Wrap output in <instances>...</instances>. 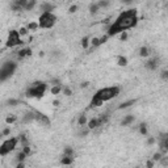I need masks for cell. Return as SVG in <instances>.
<instances>
[{
    "label": "cell",
    "instance_id": "6da1fadb",
    "mask_svg": "<svg viewBox=\"0 0 168 168\" xmlns=\"http://www.w3.org/2000/svg\"><path fill=\"white\" fill-rule=\"evenodd\" d=\"M138 21V11L137 9H127L118 15V17L113 24H111L108 29H106V34L109 37H114V36L120 34L124 30H129L137 25Z\"/></svg>",
    "mask_w": 168,
    "mask_h": 168
},
{
    "label": "cell",
    "instance_id": "7a4b0ae2",
    "mask_svg": "<svg viewBox=\"0 0 168 168\" xmlns=\"http://www.w3.org/2000/svg\"><path fill=\"white\" fill-rule=\"evenodd\" d=\"M120 92H121L120 87L113 85V87H105V88L99 89L96 93H95V96L99 97L100 100H103V101L105 103V101H109V100L114 99V97H117L118 95H120Z\"/></svg>",
    "mask_w": 168,
    "mask_h": 168
},
{
    "label": "cell",
    "instance_id": "3957f363",
    "mask_svg": "<svg viewBox=\"0 0 168 168\" xmlns=\"http://www.w3.org/2000/svg\"><path fill=\"white\" fill-rule=\"evenodd\" d=\"M46 88H47V84L44 83V81H34V83L26 89V96L39 99V97H42L45 95Z\"/></svg>",
    "mask_w": 168,
    "mask_h": 168
},
{
    "label": "cell",
    "instance_id": "277c9868",
    "mask_svg": "<svg viewBox=\"0 0 168 168\" xmlns=\"http://www.w3.org/2000/svg\"><path fill=\"white\" fill-rule=\"evenodd\" d=\"M57 23V16L53 12H44L41 13L38 19V26L39 29H50L55 25Z\"/></svg>",
    "mask_w": 168,
    "mask_h": 168
},
{
    "label": "cell",
    "instance_id": "5b68a950",
    "mask_svg": "<svg viewBox=\"0 0 168 168\" xmlns=\"http://www.w3.org/2000/svg\"><path fill=\"white\" fill-rule=\"evenodd\" d=\"M17 146H19V138H16V137L3 140L0 145V156H5V155L11 154L13 150H16Z\"/></svg>",
    "mask_w": 168,
    "mask_h": 168
},
{
    "label": "cell",
    "instance_id": "8992f818",
    "mask_svg": "<svg viewBox=\"0 0 168 168\" xmlns=\"http://www.w3.org/2000/svg\"><path fill=\"white\" fill-rule=\"evenodd\" d=\"M17 68V65L16 62H5L0 66V81H4L7 79H9L12 75L15 74Z\"/></svg>",
    "mask_w": 168,
    "mask_h": 168
},
{
    "label": "cell",
    "instance_id": "52a82bcc",
    "mask_svg": "<svg viewBox=\"0 0 168 168\" xmlns=\"http://www.w3.org/2000/svg\"><path fill=\"white\" fill-rule=\"evenodd\" d=\"M21 44H23V41H21V36L19 34V30H11V32L8 33L7 41H5V46L13 49Z\"/></svg>",
    "mask_w": 168,
    "mask_h": 168
},
{
    "label": "cell",
    "instance_id": "ba28073f",
    "mask_svg": "<svg viewBox=\"0 0 168 168\" xmlns=\"http://www.w3.org/2000/svg\"><path fill=\"white\" fill-rule=\"evenodd\" d=\"M36 122H38L41 126H45V127L50 126V124H51L50 118H49L47 116H45V114H42V113H39V112H36Z\"/></svg>",
    "mask_w": 168,
    "mask_h": 168
},
{
    "label": "cell",
    "instance_id": "9c48e42d",
    "mask_svg": "<svg viewBox=\"0 0 168 168\" xmlns=\"http://www.w3.org/2000/svg\"><path fill=\"white\" fill-rule=\"evenodd\" d=\"M146 68L150 70V71H155L159 66V59L158 58H150V59L146 62Z\"/></svg>",
    "mask_w": 168,
    "mask_h": 168
},
{
    "label": "cell",
    "instance_id": "30bf717a",
    "mask_svg": "<svg viewBox=\"0 0 168 168\" xmlns=\"http://www.w3.org/2000/svg\"><path fill=\"white\" fill-rule=\"evenodd\" d=\"M30 55H32V50H30L29 47H24V49H21V50L17 51V57H19V59H24V58L30 57Z\"/></svg>",
    "mask_w": 168,
    "mask_h": 168
},
{
    "label": "cell",
    "instance_id": "8fae6325",
    "mask_svg": "<svg viewBox=\"0 0 168 168\" xmlns=\"http://www.w3.org/2000/svg\"><path fill=\"white\" fill-rule=\"evenodd\" d=\"M39 9L42 11V13H44V12H53L54 11V4H53V3L45 1V3H42V4H41Z\"/></svg>",
    "mask_w": 168,
    "mask_h": 168
},
{
    "label": "cell",
    "instance_id": "7c38bea8",
    "mask_svg": "<svg viewBox=\"0 0 168 168\" xmlns=\"http://www.w3.org/2000/svg\"><path fill=\"white\" fill-rule=\"evenodd\" d=\"M134 121H135V117H134L133 114L125 116V117L122 118V121H121V126H129V125L133 124Z\"/></svg>",
    "mask_w": 168,
    "mask_h": 168
},
{
    "label": "cell",
    "instance_id": "4fadbf2b",
    "mask_svg": "<svg viewBox=\"0 0 168 168\" xmlns=\"http://www.w3.org/2000/svg\"><path fill=\"white\" fill-rule=\"evenodd\" d=\"M87 126H88V129H89V130H95V129H97V127H100V126H99V120H97V117L91 118V120L87 122Z\"/></svg>",
    "mask_w": 168,
    "mask_h": 168
},
{
    "label": "cell",
    "instance_id": "5bb4252c",
    "mask_svg": "<svg viewBox=\"0 0 168 168\" xmlns=\"http://www.w3.org/2000/svg\"><path fill=\"white\" fill-rule=\"evenodd\" d=\"M134 104H137V100H135V99L127 100V101H124V103H122L121 105L118 106V109H126V108H130V106H133Z\"/></svg>",
    "mask_w": 168,
    "mask_h": 168
},
{
    "label": "cell",
    "instance_id": "9a60e30c",
    "mask_svg": "<svg viewBox=\"0 0 168 168\" xmlns=\"http://www.w3.org/2000/svg\"><path fill=\"white\" fill-rule=\"evenodd\" d=\"M116 63H117L120 67H125L127 66V58L125 55H118L117 57V60H116Z\"/></svg>",
    "mask_w": 168,
    "mask_h": 168
},
{
    "label": "cell",
    "instance_id": "2e32d148",
    "mask_svg": "<svg viewBox=\"0 0 168 168\" xmlns=\"http://www.w3.org/2000/svg\"><path fill=\"white\" fill-rule=\"evenodd\" d=\"M26 28H28L29 32H37V30L39 29V26H38V21H30L28 25H26Z\"/></svg>",
    "mask_w": 168,
    "mask_h": 168
},
{
    "label": "cell",
    "instance_id": "e0dca14e",
    "mask_svg": "<svg viewBox=\"0 0 168 168\" xmlns=\"http://www.w3.org/2000/svg\"><path fill=\"white\" fill-rule=\"evenodd\" d=\"M17 120H19V117H17L16 114H9V116H7V118H5V124L7 125H13V124H16Z\"/></svg>",
    "mask_w": 168,
    "mask_h": 168
},
{
    "label": "cell",
    "instance_id": "ac0fdd59",
    "mask_svg": "<svg viewBox=\"0 0 168 168\" xmlns=\"http://www.w3.org/2000/svg\"><path fill=\"white\" fill-rule=\"evenodd\" d=\"M139 57L140 58H148L150 57V49L147 46H142L139 49Z\"/></svg>",
    "mask_w": 168,
    "mask_h": 168
},
{
    "label": "cell",
    "instance_id": "d6986e66",
    "mask_svg": "<svg viewBox=\"0 0 168 168\" xmlns=\"http://www.w3.org/2000/svg\"><path fill=\"white\" fill-rule=\"evenodd\" d=\"M72 163H74L72 156H62V159H60V164H63V166H71Z\"/></svg>",
    "mask_w": 168,
    "mask_h": 168
},
{
    "label": "cell",
    "instance_id": "ffe728a7",
    "mask_svg": "<svg viewBox=\"0 0 168 168\" xmlns=\"http://www.w3.org/2000/svg\"><path fill=\"white\" fill-rule=\"evenodd\" d=\"M62 92V85L60 84H53V87H51L50 89V93L51 95H59Z\"/></svg>",
    "mask_w": 168,
    "mask_h": 168
},
{
    "label": "cell",
    "instance_id": "44dd1931",
    "mask_svg": "<svg viewBox=\"0 0 168 168\" xmlns=\"http://www.w3.org/2000/svg\"><path fill=\"white\" fill-rule=\"evenodd\" d=\"M87 122H88L87 116H85V114L79 116V118H78V125H79V126H80V127H84L85 125H87Z\"/></svg>",
    "mask_w": 168,
    "mask_h": 168
},
{
    "label": "cell",
    "instance_id": "7402d4cb",
    "mask_svg": "<svg viewBox=\"0 0 168 168\" xmlns=\"http://www.w3.org/2000/svg\"><path fill=\"white\" fill-rule=\"evenodd\" d=\"M138 131H139V134L140 135H147V133H148V129H147V125L146 124H140L139 126H138Z\"/></svg>",
    "mask_w": 168,
    "mask_h": 168
},
{
    "label": "cell",
    "instance_id": "603a6c76",
    "mask_svg": "<svg viewBox=\"0 0 168 168\" xmlns=\"http://www.w3.org/2000/svg\"><path fill=\"white\" fill-rule=\"evenodd\" d=\"M99 11H100V7L97 5V3H92V4L89 5V13H91V15L99 13Z\"/></svg>",
    "mask_w": 168,
    "mask_h": 168
},
{
    "label": "cell",
    "instance_id": "cb8c5ba5",
    "mask_svg": "<svg viewBox=\"0 0 168 168\" xmlns=\"http://www.w3.org/2000/svg\"><path fill=\"white\" fill-rule=\"evenodd\" d=\"M36 4H37V0H28V3H26V5H25L24 9L25 11H32L33 8L36 7Z\"/></svg>",
    "mask_w": 168,
    "mask_h": 168
},
{
    "label": "cell",
    "instance_id": "d4e9b609",
    "mask_svg": "<svg viewBox=\"0 0 168 168\" xmlns=\"http://www.w3.org/2000/svg\"><path fill=\"white\" fill-rule=\"evenodd\" d=\"M89 46H92V47H99V46H101L100 45V39L99 37H92L89 39Z\"/></svg>",
    "mask_w": 168,
    "mask_h": 168
},
{
    "label": "cell",
    "instance_id": "484cf974",
    "mask_svg": "<svg viewBox=\"0 0 168 168\" xmlns=\"http://www.w3.org/2000/svg\"><path fill=\"white\" fill-rule=\"evenodd\" d=\"M63 156H72L74 158V148L72 147H65V150H63Z\"/></svg>",
    "mask_w": 168,
    "mask_h": 168
},
{
    "label": "cell",
    "instance_id": "4316f807",
    "mask_svg": "<svg viewBox=\"0 0 168 168\" xmlns=\"http://www.w3.org/2000/svg\"><path fill=\"white\" fill-rule=\"evenodd\" d=\"M62 92H63V95L65 96H67V97H70L72 95V89L70 87H63L62 85Z\"/></svg>",
    "mask_w": 168,
    "mask_h": 168
},
{
    "label": "cell",
    "instance_id": "83f0119b",
    "mask_svg": "<svg viewBox=\"0 0 168 168\" xmlns=\"http://www.w3.org/2000/svg\"><path fill=\"white\" fill-rule=\"evenodd\" d=\"M81 47H83L84 50H87V49L89 47V38L88 37H84L81 39Z\"/></svg>",
    "mask_w": 168,
    "mask_h": 168
},
{
    "label": "cell",
    "instance_id": "f1b7e54d",
    "mask_svg": "<svg viewBox=\"0 0 168 168\" xmlns=\"http://www.w3.org/2000/svg\"><path fill=\"white\" fill-rule=\"evenodd\" d=\"M28 33H29V30L26 26H21V28L19 29V34L21 36V37H25V36H28Z\"/></svg>",
    "mask_w": 168,
    "mask_h": 168
},
{
    "label": "cell",
    "instance_id": "f546056e",
    "mask_svg": "<svg viewBox=\"0 0 168 168\" xmlns=\"http://www.w3.org/2000/svg\"><path fill=\"white\" fill-rule=\"evenodd\" d=\"M21 101L20 100H17V99H11V100H8V105L9 106H17V105H20Z\"/></svg>",
    "mask_w": 168,
    "mask_h": 168
},
{
    "label": "cell",
    "instance_id": "4dcf8cb0",
    "mask_svg": "<svg viewBox=\"0 0 168 168\" xmlns=\"http://www.w3.org/2000/svg\"><path fill=\"white\" fill-rule=\"evenodd\" d=\"M127 38H129V34H127L126 30H124V32L120 33V41L124 42V41H127Z\"/></svg>",
    "mask_w": 168,
    "mask_h": 168
},
{
    "label": "cell",
    "instance_id": "1f68e13d",
    "mask_svg": "<svg viewBox=\"0 0 168 168\" xmlns=\"http://www.w3.org/2000/svg\"><path fill=\"white\" fill-rule=\"evenodd\" d=\"M161 156H163V154H161V152L159 151V152H155V154L152 155V158H151V159L155 161V163H156V161H159V160L161 159Z\"/></svg>",
    "mask_w": 168,
    "mask_h": 168
},
{
    "label": "cell",
    "instance_id": "d6a6232c",
    "mask_svg": "<svg viewBox=\"0 0 168 168\" xmlns=\"http://www.w3.org/2000/svg\"><path fill=\"white\" fill-rule=\"evenodd\" d=\"M76 11H78V5H76V4H72L71 7L68 8V12H70V13H75Z\"/></svg>",
    "mask_w": 168,
    "mask_h": 168
},
{
    "label": "cell",
    "instance_id": "836d02e7",
    "mask_svg": "<svg viewBox=\"0 0 168 168\" xmlns=\"http://www.w3.org/2000/svg\"><path fill=\"white\" fill-rule=\"evenodd\" d=\"M1 134H3V137H7V135H9V134H11V129H9V127H5V129H3Z\"/></svg>",
    "mask_w": 168,
    "mask_h": 168
},
{
    "label": "cell",
    "instance_id": "e575fe53",
    "mask_svg": "<svg viewBox=\"0 0 168 168\" xmlns=\"http://www.w3.org/2000/svg\"><path fill=\"white\" fill-rule=\"evenodd\" d=\"M146 166H147L148 168H152V167L155 166V161H154V160H152V159H151V160H148L147 163H146Z\"/></svg>",
    "mask_w": 168,
    "mask_h": 168
},
{
    "label": "cell",
    "instance_id": "d590c367",
    "mask_svg": "<svg viewBox=\"0 0 168 168\" xmlns=\"http://www.w3.org/2000/svg\"><path fill=\"white\" fill-rule=\"evenodd\" d=\"M154 143H155V138H152L151 137V138L147 140V145H154Z\"/></svg>",
    "mask_w": 168,
    "mask_h": 168
},
{
    "label": "cell",
    "instance_id": "8d00e7d4",
    "mask_svg": "<svg viewBox=\"0 0 168 168\" xmlns=\"http://www.w3.org/2000/svg\"><path fill=\"white\" fill-rule=\"evenodd\" d=\"M59 104H60L59 100H54V101H53V105H54V106H58Z\"/></svg>",
    "mask_w": 168,
    "mask_h": 168
},
{
    "label": "cell",
    "instance_id": "74e56055",
    "mask_svg": "<svg viewBox=\"0 0 168 168\" xmlns=\"http://www.w3.org/2000/svg\"><path fill=\"white\" fill-rule=\"evenodd\" d=\"M122 1H124L125 4H130V3H133L134 0H122Z\"/></svg>",
    "mask_w": 168,
    "mask_h": 168
},
{
    "label": "cell",
    "instance_id": "f35d334b",
    "mask_svg": "<svg viewBox=\"0 0 168 168\" xmlns=\"http://www.w3.org/2000/svg\"><path fill=\"white\" fill-rule=\"evenodd\" d=\"M1 138H3V134H1V131H0V140H1Z\"/></svg>",
    "mask_w": 168,
    "mask_h": 168
}]
</instances>
